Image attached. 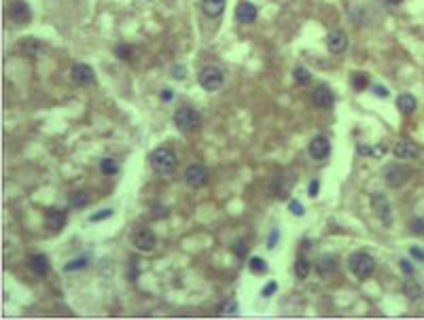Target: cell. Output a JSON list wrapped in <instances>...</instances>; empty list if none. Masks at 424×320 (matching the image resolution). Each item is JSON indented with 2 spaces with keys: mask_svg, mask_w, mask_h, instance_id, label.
<instances>
[{
  "mask_svg": "<svg viewBox=\"0 0 424 320\" xmlns=\"http://www.w3.org/2000/svg\"><path fill=\"white\" fill-rule=\"evenodd\" d=\"M257 7H254L253 2H248V0H242L240 4L236 7V19L240 21V24H254L257 21Z\"/></svg>",
  "mask_w": 424,
  "mask_h": 320,
  "instance_id": "15",
  "label": "cell"
},
{
  "mask_svg": "<svg viewBox=\"0 0 424 320\" xmlns=\"http://www.w3.org/2000/svg\"><path fill=\"white\" fill-rule=\"evenodd\" d=\"M202 11L206 17H220L225 11V0H202Z\"/></svg>",
  "mask_w": 424,
  "mask_h": 320,
  "instance_id": "19",
  "label": "cell"
},
{
  "mask_svg": "<svg viewBox=\"0 0 424 320\" xmlns=\"http://www.w3.org/2000/svg\"><path fill=\"white\" fill-rule=\"evenodd\" d=\"M318 191H321V180H312L310 183V187H307V195L312 197V200H314V197H318Z\"/></svg>",
  "mask_w": 424,
  "mask_h": 320,
  "instance_id": "35",
  "label": "cell"
},
{
  "mask_svg": "<svg viewBox=\"0 0 424 320\" xmlns=\"http://www.w3.org/2000/svg\"><path fill=\"white\" fill-rule=\"evenodd\" d=\"M237 314V303L231 299H225L219 307V316H236Z\"/></svg>",
  "mask_w": 424,
  "mask_h": 320,
  "instance_id": "26",
  "label": "cell"
},
{
  "mask_svg": "<svg viewBox=\"0 0 424 320\" xmlns=\"http://www.w3.org/2000/svg\"><path fill=\"white\" fill-rule=\"evenodd\" d=\"M307 153H310V157H312L314 161L327 159L329 153H331V142H329V138H324V136L312 138L310 144H307Z\"/></svg>",
  "mask_w": 424,
  "mask_h": 320,
  "instance_id": "10",
  "label": "cell"
},
{
  "mask_svg": "<svg viewBox=\"0 0 424 320\" xmlns=\"http://www.w3.org/2000/svg\"><path fill=\"white\" fill-rule=\"evenodd\" d=\"M392 155L397 157V159H401V161H405V159H416V157H420V149H418L416 142L401 140V142L394 144Z\"/></svg>",
  "mask_w": 424,
  "mask_h": 320,
  "instance_id": "14",
  "label": "cell"
},
{
  "mask_svg": "<svg viewBox=\"0 0 424 320\" xmlns=\"http://www.w3.org/2000/svg\"><path fill=\"white\" fill-rule=\"evenodd\" d=\"M68 203H70V208H85L89 203V195H87V191H74L68 197Z\"/></svg>",
  "mask_w": 424,
  "mask_h": 320,
  "instance_id": "22",
  "label": "cell"
},
{
  "mask_svg": "<svg viewBox=\"0 0 424 320\" xmlns=\"http://www.w3.org/2000/svg\"><path fill=\"white\" fill-rule=\"evenodd\" d=\"M375 269V261L369 253H354L350 257V271L358 280H367Z\"/></svg>",
  "mask_w": 424,
  "mask_h": 320,
  "instance_id": "3",
  "label": "cell"
},
{
  "mask_svg": "<svg viewBox=\"0 0 424 320\" xmlns=\"http://www.w3.org/2000/svg\"><path fill=\"white\" fill-rule=\"evenodd\" d=\"M318 271L322 273V276H329V273L335 271V259L331 257V254H324V257L318 261Z\"/></svg>",
  "mask_w": 424,
  "mask_h": 320,
  "instance_id": "23",
  "label": "cell"
},
{
  "mask_svg": "<svg viewBox=\"0 0 424 320\" xmlns=\"http://www.w3.org/2000/svg\"><path fill=\"white\" fill-rule=\"evenodd\" d=\"M295 273H297L299 280H304V278H307V273H310V261L307 259H297V263H295Z\"/></svg>",
  "mask_w": 424,
  "mask_h": 320,
  "instance_id": "28",
  "label": "cell"
},
{
  "mask_svg": "<svg viewBox=\"0 0 424 320\" xmlns=\"http://www.w3.org/2000/svg\"><path fill=\"white\" fill-rule=\"evenodd\" d=\"M149 161H151L153 172L159 174V176H170V174L176 170V166H178L176 155H174L170 149H155L153 153H151Z\"/></svg>",
  "mask_w": 424,
  "mask_h": 320,
  "instance_id": "1",
  "label": "cell"
},
{
  "mask_svg": "<svg viewBox=\"0 0 424 320\" xmlns=\"http://www.w3.org/2000/svg\"><path fill=\"white\" fill-rule=\"evenodd\" d=\"M386 144L384 142H377L375 147H371V157H375V159H380V157H384L386 155Z\"/></svg>",
  "mask_w": 424,
  "mask_h": 320,
  "instance_id": "34",
  "label": "cell"
},
{
  "mask_svg": "<svg viewBox=\"0 0 424 320\" xmlns=\"http://www.w3.org/2000/svg\"><path fill=\"white\" fill-rule=\"evenodd\" d=\"M293 79H295V83H297V85H307V83H310V79H312V74L304 66H295Z\"/></svg>",
  "mask_w": 424,
  "mask_h": 320,
  "instance_id": "25",
  "label": "cell"
},
{
  "mask_svg": "<svg viewBox=\"0 0 424 320\" xmlns=\"http://www.w3.org/2000/svg\"><path fill=\"white\" fill-rule=\"evenodd\" d=\"M352 87L356 91H365L369 87V77H367V74H363V72H356L352 77Z\"/></svg>",
  "mask_w": 424,
  "mask_h": 320,
  "instance_id": "27",
  "label": "cell"
},
{
  "mask_svg": "<svg viewBox=\"0 0 424 320\" xmlns=\"http://www.w3.org/2000/svg\"><path fill=\"white\" fill-rule=\"evenodd\" d=\"M291 187H293V174H288V178H276L274 185H271V195L284 200L288 195V191H291Z\"/></svg>",
  "mask_w": 424,
  "mask_h": 320,
  "instance_id": "18",
  "label": "cell"
},
{
  "mask_svg": "<svg viewBox=\"0 0 424 320\" xmlns=\"http://www.w3.org/2000/svg\"><path fill=\"white\" fill-rule=\"evenodd\" d=\"M248 267H251L253 273H265L267 271V261L261 259V257H253L248 261Z\"/></svg>",
  "mask_w": 424,
  "mask_h": 320,
  "instance_id": "29",
  "label": "cell"
},
{
  "mask_svg": "<svg viewBox=\"0 0 424 320\" xmlns=\"http://www.w3.org/2000/svg\"><path fill=\"white\" fill-rule=\"evenodd\" d=\"M382 174H384L386 185H388V187H392V189L403 187V185L409 180V176H411V172H409L403 164H390V166H386Z\"/></svg>",
  "mask_w": 424,
  "mask_h": 320,
  "instance_id": "5",
  "label": "cell"
},
{
  "mask_svg": "<svg viewBox=\"0 0 424 320\" xmlns=\"http://www.w3.org/2000/svg\"><path fill=\"white\" fill-rule=\"evenodd\" d=\"M70 79H72L77 85H85V87L96 85V72H94V68H91L89 64H83V62L72 64V68H70Z\"/></svg>",
  "mask_w": 424,
  "mask_h": 320,
  "instance_id": "9",
  "label": "cell"
},
{
  "mask_svg": "<svg viewBox=\"0 0 424 320\" xmlns=\"http://www.w3.org/2000/svg\"><path fill=\"white\" fill-rule=\"evenodd\" d=\"M100 172L104 174V176H115V174L119 172L117 159H113V157H104V159L100 161Z\"/></svg>",
  "mask_w": 424,
  "mask_h": 320,
  "instance_id": "21",
  "label": "cell"
},
{
  "mask_svg": "<svg viewBox=\"0 0 424 320\" xmlns=\"http://www.w3.org/2000/svg\"><path fill=\"white\" fill-rule=\"evenodd\" d=\"M30 271L34 273V276H38V278L47 276V271H49L47 257H45V254H32V257H30Z\"/></svg>",
  "mask_w": 424,
  "mask_h": 320,
  "instance_id": "17",
  "label": "cell"
},
{
  "mask_svg": "<svg viewBox=\"0 0 424 320\" xmlns=\"http://www.w3.org/2000/svg\"><path fill=\"white\" fill-rule=\"evenodd\" d=\"M312 102H314V106H318V108L329 110L335 104V96L327 85H318L316 89L312 91Z\"/></svg>",
  "mask_w": 424,
  "mask_h": 320,
  "instance_id": "11",
  "label": "cell"
},
{
  "mask_svg": "<svg viewBox=\"0 0 424 320\" xmlns=\"http://www.w3.org/2000/svg\"><path fill=\"white\" fill-rule=\"evenodd\" d=\"M168 214V208H164V206H155L153 208V219H164Z\"/></svg>",
  "mask_w": 424,
  "mask_h": 320,
  "instance_id": "42",
  "label": "cell"
},
{
  "mask_svg": "<svg viewBox=\"0 0 424 320\" xmlns=\"http://www.w3.org/2000/svg\"><path fill=\"white\" fill-rule=\"evenodd\" d=\"M87 265H89V259H87V257H79V259L68 261V263L64 265V271H68V273H72V271H81V269H85Z\"/></svg>",
  "mask_w": 424,
  "mask_h": 320,
  "instance_id": "24",
  "label": "cell"
},
{
  "mask_svg": "<svg viewBox=\"0 0 424 320\" xmlns=\"http://www.w3.org/2000/svg\"><path fill=\"white\" fill-rule=\"evenodd\" d=\"M115 53H117V57L119 60H130V55H132V47L130 45H117V49H115Z\"/></svg>",
  "mask_w": 424,
  "mask_h": 320,
  "instance_id": "33",
  "label": "cell"
},
{
  "mask_svg": "<svg viewBox=\"0 0 424 320\" xmlns=\"http://www.w3.org/2000/svg\"><path fill=\"white\" fill-rule=\"evenodd\" d=\"M327 49H329L333 55L344 53V51L348 49V36H346V32H341V30L329 32V34H327Z\"/></svg>",
  "mask_w": 424,
  "mask_h": 320,
  "instance_id": "13",
  "label": "cell"
},
{
  "mask_svg": "<svg viewBox=\"0 0 424 320\" xmlns=\"http://www.w3.org/2000/svg\"><path fill=\"white\" fill-rule=\"evenodd\" d=\"M172 98H174L172 89H164V91H161V100H164V102H172Z\"/></svg>",
  "mask_w": 424,
  "mask_h": 320,
  "instance_id": "46",
  "label": "cell"
},
{
  "mask_svg": "<svg viewBox=\"0 0 424 320\" xmlns=\"http://www.w3.org/2000/svg\"><path fill=\"white\" fill-rule=\"evenodd\" d=\"M409 231H411L414 236H424V219H420V217L411 219V223H409Z\"/></svg>",
  "mask_w": 424,
  "mask_h": 320,
  "instance_id": "30",
  "label": "cell"
},
{
  "mask_svg": "<svg viewBox=\"0 0 424 320\" xmlns=\"http://www.w3.org/2000/svg\"><path fill=\"white\" fill-rule=\"evenodd\" d=\"M45 227H47V231H51V234L62 231L64 227H66V212L64 210H51L47 214V219H45Z\"/></svg>",
  "mask_w": 424,
  "mask_h": 320,
  "instance_id": "16",
  "label": "cell"
},
{
  "mask_svg": "<svg viewBox=\"0 0 424 320\" xmlns=\"http://www.w3.org/2000/svg\"><path fill=\"white\" fill-rule=\"evenodd\" d=\"M288 210H291V212L295 214V217H304V214H305L304 203L297 202V200H291V202H288Z\"/></svg>",
  "mask_w": 424,
  "mask_h": 320,
  "instance_id": "32",
  "label": "cell"
},
{
  "mask_svg": "<svg viewBox=\"0 0 424 320\" xmlns=\"http://www.w3.org/2000/svg\"><path fill=\"white\" fill-rule=\"evenodd\" d=\"M405 295L409 297V299H418V297L422 295V288L416 286V288H409V284H405Z\"/></svg>",
  "mask_w": 424,
  "mask_h": 320,
  "instance_id": "37",
  "label": "cell"
},
{
  "mask_svg": "<svg viewBox=\"0 0 424 320\" xmlns=\"http://www.w3.org/2000/svg\"><path fill=\"white\" fill-rule=\"evenodd\" d=\"M9 19L13 21L17 26H26L30 24L32 19V11H30V4L26 2V0H13L9 7Z\"/></svg>",
  "mask_w": 424,
  "mask_h": 320,
  "instance_id": "7",
  "label": "cell"
},
{
  "mask_svg": "<svg viewBox=\"0 0 424 320\" xmlns=\"http://www.w3.org/2000/svg\"><path fill=\"white\" fill-rule=\"evenodd\" d=\"M356 151H358V155H371V147H369V144H358Z\"/></svg>",
  "mask_w": 424,
  "mask_h": 320,
  "instance_id": "45",
  "label": "cell"
},
{
  "mask_svg": "<svg viewBox=\"0 0 424 320\" xmlns=\"http://www.w3.org/2000/svg\"><path fill=\"white\" fill-rule=\"evenodd\" d=\"M174 125H176L181 132H185V134L193 132L195 127L200 125V113H197L195 108H191V106L178 108L176 113H174Z\"/></svg>",
  "mask_w": 424,
  "mask_h": 320,
  "instance_id": "4",
  "label": "cell"
},
{
  "mask_svg": "<svg viewBox=\"0 0 424 320\" xmlns=\"http://www.w3.org/2000/svg\"><path fill=\"white\" fill-rule=\"evenodd\" d=\"M278 236H280V231H278V229H276V227H274V229H271V231H270V237H267V248H270V250H274V248H276V242H278Z\"/></svg>",
  "mask_w": 424,
  "mask_h": 320,
  "instance_id": "36",
  "label": "cell"
},
{
  "mask_svg": "<svg viewBox=\"0 0 424 320\" xmlns=\"http://www.w3.org/2000/svg\"><path fill=\"white\" fill-rule=\"evenodd\" d=\"M134 246H136L140 253H153L155 246H157V237L151 229H140L136 236H134Z\"/></svg>",
  "mask_w": 424,
  "mask_h": 320,
  "instance_id": "12",
  "label": "cell"
},
{
  "mask_svg": "<svg viewBox=\"0 0 424 320\" xmlns=\"http://www.w3.org/2000/svg\"><path fill=\"white\" fill-rule=\"evenodd\" d=\"M371 208H373L377 219H380L386 227L392 225V206H390V202H388V197L384 193H375L373 197H371Z\"/></svg>",
  "mask_w": 424,
  "mask_h": 320,
  "instance_id": "6",
  "label": "cell"
},
{
  "mask_svg": "<svg viewBox=\"0 0 424 320\" xmlns=\"http://www.w3.org/2000/svg\"><path fill=\"white\" fill-rule=\"evenodd\" d=\"M399 265H401V269H403V273H407V276H411L416 269H414V265L409 263V261H405V259H401L399 261Z\"/></svg>",
  "mask_w": 424,
  "mask_h": 320,
  "instance_id": "39",
  "label": "cell"
},
{
  "mask_svg": "<svg viewBox=\"0 0 424 320\" xmlns=\"http://www.w3.org/2000/svg\"><path fill=\"white\" fill-rule=\"evenodd\" d=\"M416 106H418V102H416V98L411 96V94H401V96L397 98V108H399V113L411 115V113L416 110Z\"/></svg>",
  "mask_w": 424,
  "mask_h": 320,
  "instance_id": "20",
  "label": "cell"
},
{
  "mask_svg": "<svg viewBox=\"0 0 424 320\" xmlns=\"http://www.w3.org/2000/svg\"><path fill=\"white\" fill-rule=\"evenodd\" d=\"M197 83H200V87L204 91H210L212 94V91H219L220 87H223L225 74L217 66H206L200 70V74H197Z\"/></svg>",
  "mask_w": 424,
  "mask_h": 320,
  "instance_id": "2",
  "label": "cell"
},
{
  "mask_svg": "<svg viewBox=\"0 0 424 320\" xmlns=\"http://www.w3.org/2000/svg\"><path fill=\"white\" fill-rule=\"evenodd\" d=\"M172 77H178V81H183L187 77V70H185V66H174L172 68Z\"/></svg>",
  "mask_w": 424,
  "mask_h": 320,
  "instance_id": "41",
  "label": "cell"
},
{
  "mask_svg": "<svg viewBox=\"0 0 424 320\" xmlns=\"http://www.w3.org/2000/svg\"><path fill=\"white\" fill-rule=\"evenodd\" d=\"M276 288H278V284H276L274 280H271V282L267 284V286H265L263 290H261V295H263V297H271V295L276 293Z\"/></svg>",
  "mask_w": 424,
  "mask_h": 320,
  "instance_id": "40",
  "label": "cell"
},
{
  "mask_svg": "<svg viewBox=\"0 0 424 320\" xmlns=\"http://www.w3.org/2000/svg\"><path fill=\"white\" fill-rule=\"evenodd\" d=\"M246 250H248V248H246V244H244V242H237V244H236V254H237L240 259H244Z\"/></svg>",
  "mask_w": 424,
  "mask_h": 320,
  "instance_id": "44",
  "label": "cell"
},
{
  "mask_svg": "<svg viewBox=\"0 0 424 320\" xmlns=\"http://www.w3.org/2000/svg\"><path fill=\"white\" fill-rule=\"evenodd\" d=\"M110 217H113V210H110V208H104V210L91 214V217H89V223H100V220H106V219H110Z\"/></svg>",
  "mask_w": 424,
  "mask_h": 320,
  "instance_id": "31",
  "label": "cell"
},
{
  "mask_svg": "<svg viewBox=\"0 0 424 320\" xmlns=\"http://www.w3.org/2000/svg\"><path fill=\"white\" fill-rule=\"evenodd\" d=\"M386 2H388V4H401L403 0H386Z\"/></svg>",
  "mask_w": 424,
  "mask_h": 320,
  "instance_id": "47",
  "label": "cell"
},
{
  "mask_svg": "<svg viewBox=\"0 0 424 320\" xmlns=\"http://www.w3.org/2000/svg\"><path fill=\"white\" fill-rule=\"evenodd\" d=\"M185 183L191 189H202L208 185V170L202 164H193L185 170Z\"/></svg>",
  "mask_w": 424,
  "mask_h": 320,
  "instance_id": "8",
  "label": "cell"
},
{
  "mask_svg": "<svg viewBox=\"0 0 424 320\" xmlns=\"http://www.w3.org/2000/svg\"><path fill=\"white\" fill-rule=\"evenodd\" d=\"M409 254H411V259H416V261H424V253L420 246H409Z\"/></svg>",
  "mask_w": 424,
  "mask_h": 320,
  "instance_id": "38",
  "label": "cell"
},
{
  "mask_svg": "<svg viewBox=\"0 0 424 320\" xmlns=\"http://www.w3.org/2000/svg\"><path fill=\"white\" fill-rule=\"evenodd\" d=\"M373 94L377 98H388V89L386 87H382V85H373Z\"/></svg>",
  "mask_w": 424,
  "mask_h": 320,
  "instance_id": "43",
  "label": "cell"
}]
</instances>
